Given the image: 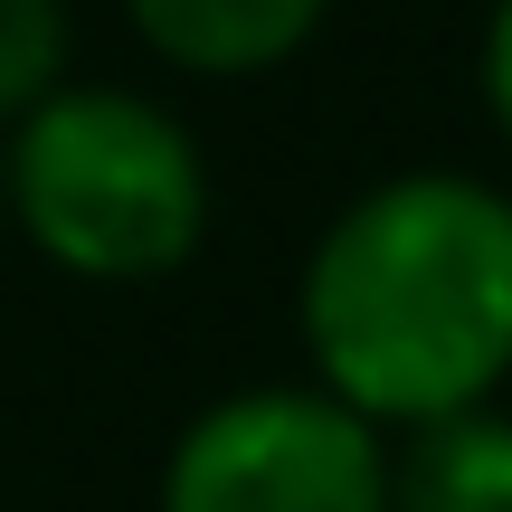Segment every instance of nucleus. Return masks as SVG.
I'll return each instance as SVG.
<instances>
[{
    "instance_id": "f03ea898",
    "label": "nucleus",
    "mask_w": 512,
    "mask_h": 512,
    "mask_svg": "<svg viewBox=\"0 0 512 512\" xmlns=\"http://www.w3.org/2000/svg\"><path fill=\"white\" fill-rule=\"evenodd\" d=\"M0 209L29 247L95 285L171 275L209 228V171L190 124L124 86H57L0 143Z\"/></svg>"
},
{
    "instance_id": "39448f33",
    "label": "nucleus",
    "mask_w": 512,
    "mask_h": 512,
    "mask_svg": "<svg viewBox=\"0 0 512 512\" xmlns=\"http://www.w3.org/2000/svg\"><path fill=\"white\" fill-rule=\"evenodd\" d=\"M389 512H512V418L456 408L389 456Z\"/></svg>"
},
{
    "instance_id": "7ed1b4c3",
    "label": "nucleus",
    "mask_w": 512,
    "mask_h": 512,
    "mask_svg": "<svg viewBox=\"0 0 512 512\" xmlns=\"http://www.w3.org/2000/svg\"><path fill=\"white\" fill-rule=\"evenodd\" d=\"M162 512H389V446L332 389H238L181 427Z\"/></svg>"
},
{
    "instance_id": "0eeeda50",
    "label": "nucleus",
    "mask_w": 512,
    "mask_h": 512,
    "mask_svg": "<svg viewBox=\"0 0 512 512\" xmlns=\"http://www.w3.org/2000/svg\"><path fill=\"white\" fill-rule=\"evenodd\" d=\"M484 105H494V124L512 133V0L484 10Z\"/></svg>"
},
{
    "instance_id": "20e7f679",
    "label": "nucleus",
    "mask_w": 512,
    "mask_h": 512,
    "mask_svg": "<svg viewBox=\"0 0 512 512\" xmlns=\"http://www.w3.org/2000/svg\"><path fill=\"white\" fill-rule=\"evenodd\" d=\"M124 10L190 76H266L323 29L332 0H124Z\"/></svg>"
},
{
    "instance_id": "423d86ee",
    "label": "nucleus",
    "mask_w": 512,
    "mask_h": 512,
    "mask_svg": "<svg viewBox=\"0 0 512 512\" xmlns=\"http://www.w3.org/2000/svg\"><path fill=\"white\" fill-rule=\"evenodd\" d=\"M67 57H76L67 0H0V124L48 105L67 86Z\"/></svg>"
},
{
    "instance_id": "f257e3e1",
    "label": "nucleus",
    "mask_w": 512,
    "mask_h": 512,
    "mask_svg": "<svg viewBox=\"0 0 512 512\" xmlns=\"http://www.w3.org/2000/svg\"><path fill=\"white\" fill-rule=\"evenodd\" d=\"M304 351L370 427L484 408L512 370V200L465 171H399L323 228Z\"/></svg>"
}]
</instances>
